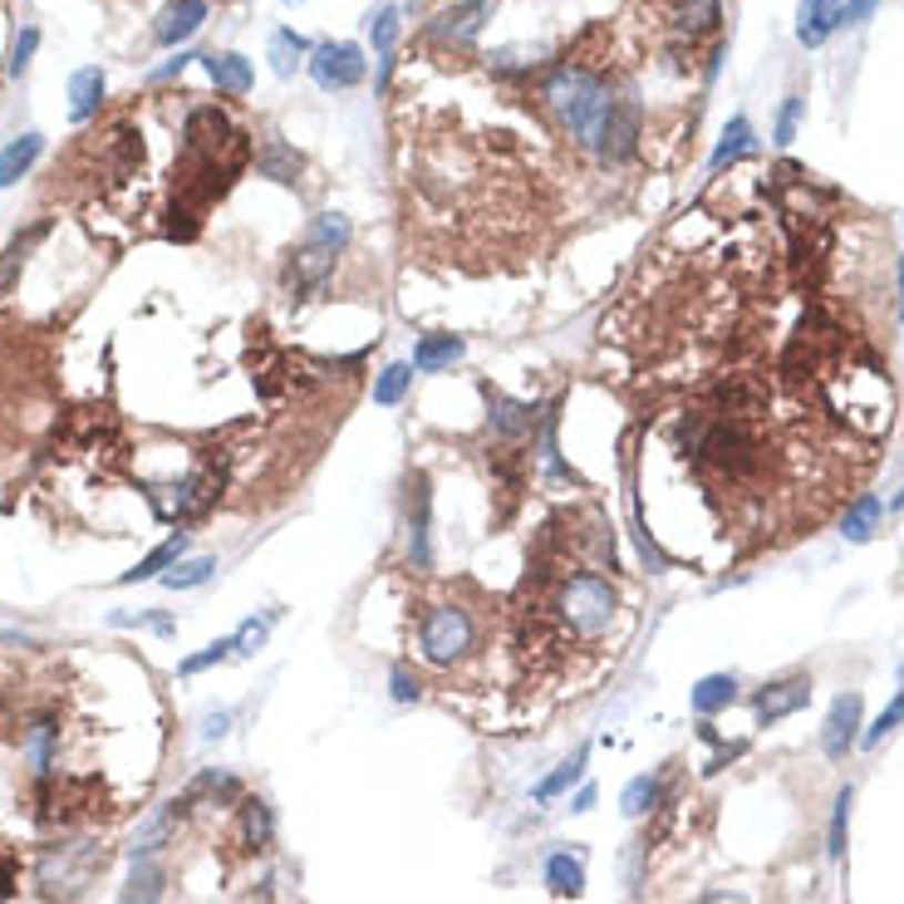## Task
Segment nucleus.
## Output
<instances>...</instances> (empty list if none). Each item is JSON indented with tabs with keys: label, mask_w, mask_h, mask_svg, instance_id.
Here are the masks:
<instances>
[{
	"label": "nucleus",
	"mask_w": 904,
	"mask_h": 904,
	"mask_svg": "<svg viewBox=\"0 0 904 904\" xmlns=\"http://www.w3.org/2000/svg\"><path fill=\"white\" fill-rule=\"evenodd\" d=\"M167 890V870L158 861H133V875L129 885L119 890V904H158Z\"/></svg>",
	"instance_id": "24"
},
{
	"label": "nucleus",
	"mask_w": 904,
	"mask_h": 904,
	"mask_svg": "<svg viewBox=\"0 0 904 904\" xmlns=\"http://www.w3.org/2000/svg\"><path fill=\"white\" fill-rule=\"evenodd\" d=\"M187 806H192V796H187V792L173 796V801H163V806H158L153 816H148L143 826H139V835H133V845H129L133 861H148L153 851H163V845L173 841V831L182 826V816H187Z\"/></svg>",
	"instance_id": "16"
},
{
	"label": "nucleus",
	"mask_w": 904,
	"mask_h": 904,
	"mask_svg": "<svg viewBox=\"0 0 904 904\" xmlns=\"http://www.w3.org/2000/svg\"><path fill=\"white\" fill-rule=\"evenodd\" d=\"M467 354V339L463 335H448V329H428V335H418V345H414V369L418 374H443V369H453L457 359Z\"/></svg>",
	"instance_id": "18"
},
{
	"label": "nucleus",
	"mask_w": 904,
	"mask_h": 904,
	"mask_svg": "<svg viewBox=\"0 0 904 904\" xmlns=\"http://www.w3.org/2000/svg\"><path fill=\"white\" fill-rule=\"evenodd\" d=\"M94 870H104V845L99 841H60L40 855L35 875H40V890L50 900H74V895H84Z\"/></svg>",
	"instance_id": "5"
},
{
	"label": "nucleus",
	"mask_w": 904,
	"mask_h": 904,
	"mask_svg": "<svg viewBox=\"0 0 904 904\" xmlns=\"http://www.w3.org/2000/svg\"><path fill=\"white\" fill-rule=\"evenodd\" d=\"M349 242H354V226H349L345 212L311 216L305 236L291 246V256H285V291H291V301H311V291H319V285L329 281L339 251Z\"/></svg>",
	"instance_id": "3"
},
{
	"label": "nucleus",
	"mask_w": 904,
	"mask_h": 904,
	"mask_svg": "<svg viewBox=\"0 0 904 904\" xmlns=\"http://www.w3.org/2000/svg\"><path fill=\"white\" fill-rule=\"evenodd\" d=\"M44 236H50V222H30L26 232H16V236L6 242V251H0V295L16 291V281H20V271H26L30 251H35Z\"/></svg>",
	"instance_id": "21"
},
{
	"label": "nucleus",
	"mask_w": 904,
	"mask_h": 904,
	"mask_svg": "<svg viewBox=\"0 0 904 904\" xmlns=\"http://www.w3.org/2000/svg\"><path fill=\"white\" fill-rule=\"evenodd\" d=\"M182 551H187V541H182V536H177V541H163V546H158V551H148V556H143L133 570H123V576H119V586H139V580H158L167 566H177Z\"/></svg>",
	"instance_id": "30"
},
{
	"label": "nucleus",
	"mask_w": 904,
	"mask_h": 904,
	"mask_svg": "<svg viewBox=\"0 0 904 904\" xmlns=\"http://www.w3.org/2000/svg\"><path fill=\"white\" fill-rule=\"evenodd\" d=\"M900 319H904V256H900Z\"/></svg>",
	"instance_id": "52"
},
{
	"label": "nucleus",
	"mask_w": 904,
	"mask_h": 904,
	"mask_svg": "<svg viewBox=\"0 0 904 904\" xmlns=\"http://www.w3.org/2000/svg\"><path fill=\"white\" fill-rule=\"evenodd\" d=\"M835 30H841V0H801L796 6V40L806 50L826 44Z\"/></svg>",
	"instance_id": "19"
},
{
	"label": "nucleus",
	"mask_w": 904,
	"mask_h": 904,
	"mask_svg": "<svg viewBox=\"0 0 904 904\" xmlns=\"http://www.w3.org/2000/svg\"><path fill=\"white\" fill-rule=\"evenodd\" d=\"M477 634H483V629H477V614L457 600L428 605V610L418 614V649H423V659L438 663V669H453V663L473 659Z\"/></svg>",
	"instance_id": "4"
},
{
	"label": "nucleus",
	"mask_w": 904,
	"mask_h": 904,
	"mask_svg": "<svg viewBox=\"0 0 904 904\" xmlns=\"http://www.w3.org/2000/svg\"><path fill=\"white\" fill-rule=\"evenodd\" d=\"M226 659H232V634H226V639H216V644H207V649H202V654L182 659V663H177V673H182V679H192V673L212 669V663H226Z\"/></svg>",
	"instance_id": "42"
},
{
	"label": "nucleus",
	"mask_w": 904,
	"mask_h": 904,
	"mask_svg": "<svg viewBox=\"0 0 904 904\" xmlns=\"http://www.w3.org/2000/svg\"><path fill=\"white\" fill-rule=\"evenodd\" d=\"M388 693H394V703H418V698H423V683H418V673H414V669H404V663H398V669L388 673Z\"/></svg>",
	"instance_id": "45"
},
{
	"label": "nucleus",
	"mask_w": 904,
	"mask_h": 904,
	"mask_svg": "<svg viewBox=\"0 0 904 904\" xmlns=\"http://www.w3.org/2000/svg\"><path fill=\"white\" fill-rule=\"evenodd\" d=\"M173 491H177V497H173V507H167L163 517H173V521H197V517H207V511L216 507V497H222V473L202 467V473L182 477Z\"/></svg>",
	"instance_id": "13"
},
{
	"label": "nucleus",
	"mask_w": 904,
	"mask_h": 904,
	"mask_svg": "<svg viewBox=\"0 0 904 904\" xmlns=\"http://www.w3.org/2000/svg\"><path fill=\"white\" fill-rule=\"evenodd\" d=\"M226 723H232V713H226V708H216V713H207V718H202V738H226Z\"/></svg>",
	"instance_id": "49"
},
{
	"label": "nucleus",
	"mask_w": 904,
	"mask_h": 904,
	"mask_svg": "<svg viewBox=\"0 0 904 904\" xmlns=\"http://www.w3.org/2000/svg\"><path fill=\"white\" fill-rule=\"evenodd\" d=\"M586 762H590V748H576V752H570V758H566V762L556 766L551 776H546L541 786H536V801H556L560 792H570V786H576L580 776H586Z\"/></svg>",
	"instance_id": "32"
},
{
	"label": "nucleus",
	"mask_w": 904,
	"mask_h": 904,
	"mask_svg": "<svg viewBox=\"0 0 904 904\" xmlns=\"http://www.w3.org/2000/svg\"><path fill=\"white\" fill-rule=\"evenodd\" d=\"M491 16H497V0H457L443 16L428 20L423 35H428V44H438V50H467V44H477Z\"/></svg>",
	"instance_id": "8"
},
{
	"label": "nucleus",
	"mask_w": 904,
	"mask_h": 904,
	"mask_svg": "<svg viewBox=\"0 0 904 904\" xmlns=\"http://www.w3.org/2000/svg\"><path fill=\"white\" fill-rule=\"evenodd\" d=\"M40 153H44V139H40V133H20V139L10 143L6 153H0V187H16V182L40 163Z\"/></svg>",
	"instance_id": "26"
},
{
	"label": "nucleus",
	"mask_w": 904,
	"mask_h": 904,
	"mask_svg": "<svg viewBox=\"0 0 904 904\" xmlns=\"http://www.w3.org/2000/svg\"><path fill=\"white\" fill-rule=\"evenodd\" d=\"M728 703H738V679H732V673H708V679H698V689H693V713L713 718V713H723Z\"/></svg>",
	"instance_id": "28"
},
{
	"label": "nucleus",
	"mask_w": 904,
	"mask_h": 904,
	"mask_svg": "<svg viewBox=\"0 0 904 904\" xmlns=\"http://www.w3.org/2000/svg\"><path fill=\"white\" fill-rule=\"evenodd\" d=\"M192 60H202V54H192V50H177V60H167L163 70H153L148 79H153V84H163V79H173V74H182V70H187Z\"/></svg>",
	"instance_id": "47"
},
{
	"label": "nucleus",
	"mask_w": 904,
	"mask_h": 904,
	"mask_svg": "<svg viewBox=\"0 0 904 904\" xmlns=\"http://www.w3.org/2000/svg\"><path fill=\"white\" fill-rule=\"evenodd\" d=\"M639 139H644V104L629 84H614L610 94V109L600 119V133H595V148L590 153L600 158L605 167H620L639 153Z\"/></svg>",
	"instance_id": "6"
},
{
	"label": "nucleus",
	"mask_w": 904,
	"mask_h": 904,
	"mask_svg": "<svg viewBox=\"0 0 904 904\" xmlns=\"http://www.w3.org/2000/svg\"><path fill=\"white\" fill-rule=\"evenodd\" d=\"M748 153H752V123L738 113V119H732L728 129H723V139H718L713 158H708V173H713V177H718V173H728V167H732V163H742Z\"/></svg>",
	"instance_id": "25"
},
{
	"label": "nucleus",
	"mask_w": 904,
	"mask_h": 904,
	"mask_svg": "<svg viewBox=\"0 0 904 904\" xmlns=\"http://www.w3.org/2000/svg\"><path fill=\"white\" fill-rule=\"evenodd\" d=\"M546 885H551L556 895L580 900L586 895V865L570 861V855H551V861H546Z\"/></svg>",
	"instance_id": "35"
},
{
	"label": "nucleus",
	"mask_w": 904,
	"mask_h": 904,
	"mask_svg": "<svg viewBox=\"0 0 904 904\" xmlns=\"http://www.w3.org/2000/svg\"><path fill=\"white\" fill-rule=\"evenodd\" d=\"M364 74H369V60L354 40H319L311 50V79L325 94H345V89H359Z\"/></svg>",
	"instance_id": "7"
},
{
	"label": "nucleus",
	"mask_w": 904,
	"mask_h": 904,
	"mask_svg": "<svg viewBox=\"0 0 904 904\" xmlns=\"http://www.w3.org/2000/svg\"><path fill=\"white\" fill-rule=\"evenodd\" d=\"M880 511H885V507H880V497H870V491H865V497H855L851 511L841 517V536H845V541H855V546L870 541V531H875Z\"/></svg>",
	"instance_id": "33"
},
{
	"label": "nucleus",
	"mask_w": 904,
	"mask_h": 904,
	"mask_svg": "<svg viewBox=\"0 0 904 904\" xmlns=\"http://www.w3.org/2000/svg\"><path fill=\"white\" fill-rule=\"evenodd\" d=\"M766 384L758 374H723V379L708 384V408L713 414H728V418H758L766 414Z\"/></svg>",
	"instance_id": "12"
},
{
	"label": "nucleus",
	"mask_w": 904,
	"mask_h": 904,
	"mask_svg": "<svg viewBox=\"0 0 904 904\" xmlns=\"http://www.w3.org/2000/svg\"><path fill=\"white\" fill-rule=\"evenodd\" d=\"M104 104V70L99 64H84V70L70 74V119L74 123H89Z\"/></svg>",
	"instance_id": "23"
},
{
	"label": "nucleus",
	"mask_w": 904,
	"mask_h": 904,
	"mask_svg": "<svg viewBox=\"0 0 904 904\" xmlns=\"http://www.w3.org/2000/svg\"><path fill=\"white\" fill-rule=\"evenodd\" d=\"M404 526H408V570H433V483L428 473L408 477L404 497Z\"/></svg>",
	"instance_id": "9"
},
{
	"label": "nucleus",
	"mask_w": 904,
	"mask_h": 904,
	"mask_svg": "<svg viewBox=\"0 0 904 904\" xmlns=\"http://www.w3.org/2000/svg\"><path fill=\"white\" fill-rule=\"evenodd\" d=\"M659 776H634V782L624 786V796H620V806H624V816H649V811L659 806Z\"/></svg>",
	"instance_id": "39"
},
{
	"label": "nucleus",
	"mask_w": 904,
	"mask_h": 904,
	"mask_svg": "<svg viewBox=\"0 0 904 904\" xmlns=\"http://www.w3.org/2000/svg\"><path fill=\"white\" fill-rule=\"evenodd\" d=\"M212 576H216V556H192V560H177V566H167L158 580H163L167 590H197V586H207Z\"/></svg>",
	"instance_id": "31"
},
{
	"label": "nucleus",
	"mask_w": 904,
	"mask_h": 904,
	"mask_svg": "<svg viewBox=\"0 0 904 904\" xmlns=\"http://www.w3.org/2000/svg\"><path fill=\"white\" fill-rule=\"evenodd\" d=\"M54 742H60V728H54L50 718H40V723L26 728V758H30V766H35L40 776L50 772V762H54Z\"/></svg>",
	"instance_id": "36"
},
{
	"label": "nucleus",
	"mask_w": 904,
	"mask_h": 904,
	"mask_svg": "<svg viewBox=\"0 0 904 904\" xmlns=\"http://www.w3.org/2000/svg\"><path fill=\"white\" fill-rule=\"evenodd\" d=\"M0 904H6V900H0Z\"/></svg>",
	"instance_id": "54"
},
{
	"label": "nucleus",
	"mask_w": 904,
	"mask_h": 904,
	"mask_svg": "<svg viewBox=\"0 0 904 904\" xmlns=\"http://www.w3.org/2000/svg\"><path fill=\"white\" fill-rule=\"evenodd\" d=\"M875 6H880V0H845V6H841V26H861Z\"/></svg>",
	"instance_id": "48"
},
{
	"label": "nucleus",
	"mask_w": 904,
	"mask_h": 904,
	"mask_svg": "<svg viewBox=\"0 0 904 904\" xmlns=\"http://www.w3.org/2000/svg\"><path fill=\"white\" fill-rule=\"evenodd\" d=\"M718 20H723V6L718 0H669V16H663V30H669L673 50H693L698 40L718 35Z\"/></svg>",
	"instance_id": "11"
},
{
	"label": "nucleus",
	"mask_w": 904,
	"mask_h": 904,
	"mask_svg": "<svg viewBox=\"0 0 904 904\" xmlns=\"http://www.w3.org/2000/svg\"><path fill=\"white\" fill-rule=\"evenodd\" d=\"M388 74H394V54H379V74H374V94L388 89Z\"/></svg>",
	"instance_id": "50"
},
{
	"label": "nucleus",
	"mask_w": 904,
	"mask_h": 904,
	"mask_svg": "<svg viewBox=\"0 0 904 904\" xmlns=\"http://www.w3.org/2000/svg\"><path fill=\"white\" fill-rule=\"evenodd\" d=\"M801 113H806V99L801 94H786V104L776 109V143H792L796 139V123H801Z\"/></svg>",
	"instance_id": "44"
},
{
	"label": "nucleus",
	"mask_w": 904,
	"mask_h": 904,
	"mask_svg": "<svg viewBox=\"0 0 904 904\" xmlns=\"http://www.w3.org/2000/svg\"><path fill=\"white\" fill-rule=\"evenodd\" d=\"M900 723H904V689L895 693V703H890V708H885V713H880V718H875V723H870V728H865V738H861V742H865V748H875V742H885V732H895Z\"/></svg>",
	"instance_id": "43"
},
{
	"label": "nucleus",
	"mask_w": 904,
	"mask_h": 904,
	"mask_svg": "<svg viewBox=\"0 0 904 904\" xmlns=\"http://www.w3.org/2000/svg\"><path fill=\"white\" fill-rule=\"evenodd\" d=\"M271 831H276V816H271L266 801H242V841L251 845V851H266L271 845Z\"/></svg>",
	"instance_id": "34"
},
{
	"label": "nucleus",
	"mask_w": 904,
	"mask_h": 904,
	"mask_svg": "<svg viewBox=\"0 0 904 904\" xmlns=\"http://www.w3.org/2000/svg\"><path fill=\"white\" fill-rule=\"evenodd\" d=\"M276 620H281V610H266L261 620H246L232 634V659H251V654H256V649L266 644V634H271V624H276Z\"/></svg>",
	"instance_id": "37"
},
{
	"label": "nucleus",
	"mask_w": 904,
	"mask_h": 904,
	"mask_svg": "<svg viewBox=\"0 0 904 904\" xmlns=\"http://www.w3.org/2000/svg\"><path fill=\"white\" fill-rule=\"evenodd\" d=\"M35 44H40V30L26 26V30H20V40H16V50H10V74H26V64H30V54H35Z\"/></svg>",
	"instance_id": "46"
},
{
	"label": "nucleus",
	"mask_w": 904,
	"mask_h": 904,
	"mask_svg": "<svg viewBox=\"0 0 904 904\" xmlns=\"http://www.w3.org/2000/svg\"><path fill=\"white\" fill-rule=\"evenodd\" d=\"M855 728H861V693H841L826 713V728H821V752H826L831 762H845V752H851L855 738H861Z\"/></svg>",
	"instance_id": "15"
},
{
	"label": "nucleus",
	"mask_w": 904,
	"mask_h": 904,
	"mask_svg": "<svg viewBox=\"0 0 904 904\" xmlns=\"http://www.w3.org/2000/svg\"><path fill=\"white\" fill-rule=\"evenodd\" d=\"M202 20H207V0H167L158 26H153V40L163 44V50H173V44L197 35Z\"/></svg>",
	"instance_id": "17"
},
{
	"label": "nucleus",
	"mask_w": 904,
	"mask_h": 904,
	"mask_svg": "<svg viewBox=\"0 0 904 904\" xmlns=\"http://www.w3.org/2000/svg\"><path fill=\"white\" fill-rule=\"evenodd\" d=\"M595 806V786H580L576 796H570V811H590Z\"/></svg>",
	"instance_id": "51"
},
{
	"label": "nucleus",
	"mask_w": 904,
	"mask_h": 904,
	"mask_svg": "<svg viewBox=\"0 0 904 904\" xmlns=\"http://www.w3.org/2000/svg\"><path fill=\"white\" fill-rule=\"evenodd\" d=\"M546 614H551L560 639H580L586 644V639L610 634L614 614H620V590L605 576H595V570H570L551 590V600H546Z\"/></svg>",
	"instance_id": "2"
},
{
	"label": "nucleus",
	"mask_w": 904,
	"mask_h": 904,
	"mask_svg": "<svg viewBox=\"0 0 904 904\" xmlns=\"http://www.w3.org/2000/svg\"><path fill=\"white\" fill-rule=\"evenodd\" d=\"M811 703V679L796 673V679H782V683H766V689L752 698V713H758V728H772L782 718H792L796 708Z\"/></svg>",
	"instance_id": "14"
},
{
	"label": "nucleus",
	"mask_w": 904,
	"mask_h": 904,
	"mask_svg": "<svg viewBox=\"0 0 904 904\" xmlns=\"http://www.w3.org/2000/svg\"><path fill=\"white\" fill-rule=\"evenodd\" d=\"M483 404H487V423L491 433H497V443H526L536 438V428H541V414L546 404H526V398H511L501 394L491 379H483Z\"/></svg>",
	"instance_id": "10"
},
{
	"label": "nucleus",
	"mask_w": 904,
	"mask_h": 904,
	"mask_svg": "<svg viewBox=\"0 0 904 904\" xmlns=\"http://www.w3.org/2000/svg\"><path fill=\"white\" fill-rule=\"evenodd\" d=\"M202 64H207V74H212V84L222 89V94H232V99H242L251 94V84H256V74H251V60H242V54H232V50H222V54H202Z\"/></svg>",
	"instance_id": "22"
},
{
	"label": "nucleus",
	"mask_w": 904,
	"mask_h": 904,
	"mask_svg": "<svg viewBox=\"0 0 904 904\" xmlns=\"http://www.w3.org/2000/svg\"><path fill=\"white\" fill-rule=\"evenodd\" d=\"M851 801H855V792H851V786H841V792H835V811H831V835H826V855H841V851H845V831H851Z\"/></svg>",
	"instance_id": "40"
},
{
	"label": "nucleus",
	"mask_w": 904,
	"mask_h": 904,
	"mask_svg": "<svg viewBox=\"0 0 904 904\" xmlns=\"http://www.w3.org/2000/svg\"><path fill=\"white\" fill-rule=\"evenodd\" d=\"M305 54H311V40L295 35V30H276L271 44H266V60H271V70H276L281 79H295V70H301Z\"/></svg>",
	"instance_id": "27"
},
{
	"label": "nucleus",
	"mask_w": 904,
	"mask_h": 904,
	"mask_svg": "<svg viewBox=\"0 0 904 904\" xmlns=\"http://www.w3.org/2000/svg\"><path fill=\"white\" fill-rule=\"evenodd\" d=\"M394 40H398V10H394V6L374 10V16H369V44H374V54H394Z\"/></svg>",
	"instance_id": "41"
},
{
	"label": "nucleus",
	"mask_w": 904,
	"mask_h": 904,
	"mask_svg": "<svg viewBox=\"0 0 904 904\" xmlns=\"http://www.w3.org/2000/svg\"><path fill=\"white\" fill-rule=\"evenodd\" d=\"M285 6H301V0H285Z\"/></svg>",
	"instance_id": "53"
},
{
	"label": "nucleus",
	"mask_w": 904,
	"mask_h": 904,
	"mask_svg": "<svg viewBox=\"0 0 904 904\" xmlns=\"http://www.w3.org/2000/svg\"><path fill=\"white\" fill-rule=\"evenodd\" d=\"M251 163H256V177H271V182H281V187H295L305 173V158L295 153L291 143H281V139H266L251 153Z\"/></svg>",
	"instance_id": "20"
},
{
	"label": "nucleus",
	"mask_w": 904,
	"mask_h": 904,
	"mask_svg": "<svg viewBox=\"0 0 904 904\" xmlns=\"http://www.w3.org/2000/svg\"><path fill=\"white\" fill-rule=\"evenodd\" d=\"M610 94H614L610 70L580 60V54H566V60L546 64L541 84H536V99L556 119V129L576 148H586V153L595 148V133H600V119L610 109Z\"/></svg>",
	"instance_id": "1"
},
{
	"label": "nucleus",
	"mask_w": 904,
	"mask_h": 904,
	"mask_svg": "<svg viewBox=\"0 0 904 904\" xmlns=\"http://www.w3.org/2000/svg\"><path fill=\"white\" fill-rule=\"evenodd\" d=\"M414 364L408 359H394V364H384V374L374 379V404L379 408H394V404H404L408 398V388H414Z\"/></svg>",
	"instance_id": "29"
},
{
	"label": "nucleus",
	"mask_w": 904,
	"mask_h": 904,
	"mask_svg": "<svg viewBox=\"0 0 904 904\" xmlns=\"http://www.w3.org/2000/svg\"><path fill=\"white\" fill-rule=\"evenodd\" d=\"M187 792H192V801H197V796H216L222 806H236V801H242V782H236L232 772H202Z\"/></svg>",
	"instance_id": "38"
}]
</instances>
